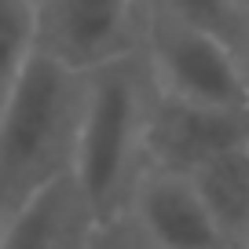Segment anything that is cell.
Here are the masks:
<instances>
[{
    "instance_id": "5b68a950",
    "label": "cell",
    "mask_w": 249,
    "mask_h": 249,
    "mask_svg": "<svg viewBox=\"0 0 249 249\" xmlns=\"http://www.w3.org/2000/svg\"><path fill=\"white\" fill-rule=\"evenodd\" d=\"M238 143H249V110L187 103L158 88L150 92L147 136H143L147 169H169L191 176L198 165Z\"/></svg>"
},
{
    "instance_id": "7a4b0ae2",
    "label": "cell",
    "mask_w": 249,
    "mask_h": 249,
    "mask_svg": "<svg viewBox=\"0 0 249 249\" xmlns=\"http://www.w3.org/2000/svg\"><path fill=\"white\" fill-rule=\"evenodd\" d=\"M85 73L37 52L0 110V195L15 205L37 183L70 169Z\"/></svg>"
},
{
    "instance_id": "8fae6325",
    "label": "cell",
    "mask_w": 249,
    "mask_h": 249,
    "mask_svg": "<svg viewBox=\"0 0 249 249\" xmlns=\"http://www.w3.org/2000/svg\"><path fill=\"white\" fill-rule=\"evenodd\" d=\"M77 249H140V234H136L132 220L124 213V216H114V220H99Z\"/></svg>"
},
{
    "instance_id": "2e32d148",
    "label": "cell",
    "mask_w": 249,
    "mask_h": 249,
    "mask_svg": "<svg viewBox=\"0 0 249 249\" xmlns=\"http://www.w3.org/2000/svg\"><path fill=\"white\" fill-rule=\"evenodd\" d=\"M238 242H249V227H246V234H242V238H238Z\"/></svg>"
},
{
    "instance_id": "8992f818",
    "label": "cell",
    "mask_w": 249,
    "mask_h": 249,
    "mask_svg": "<svg viewBox=\"0 0 249 249\" xmlns=\"http://www.w3.org/2000/svg\"><path fill=\"white\" fill-rule=\"evenodd\" d=\"M128 220L147 249H220L224 227L183 172L143 169L128 195Z\"/></svg>"
},
{
    "instance_id": "5bb4252c",
    "label": "cell",
    "mask_w": 249,
    "mask_h": 249,
    "mask_svg": "<svg viewBox=\"0 0 249 249\" xmlns=\"http://www.w3.org/2000/svg\"><path fill=\"white\" fill-rule=\"evenodd\" d=\"M8 209H11V205H8V198L0 195V220H4V213H8Z\"/></svg>"
},
{
    "instance_id": "3957f363",
    "label": "cell",
    "mask_w": 249,
    "mask_h": 249,
    "mask_svg": "<svg viewBox=\"0 0 249 249\" xmlns=\"http://www.w3.org/2000/svg\"><path fill=\"white\" fill-rule=\"evenodd\" d=\"M140 55L150 85L187 103L249 110V81L234 44L147 4Z\"/></svg>"
},
{
    "instance_id": "30bf717a",
    "label": "cell",
    "mask_w": 249,
    "mask_h": 249,
    "mask_svg": "<svg viewBox=\"0 0 249 249\" xmlns=\"http://www.w3.org/2000/svg\"><path fill=\"white\" fill-rule=\"evenodd\" d=\"M147 4L179 18V22H191L198 30L216 33L234 48L249 37V15L238 0H147Z\"/></svg>"
},
{
    "instance_id": "7c38bea8",
    "label": "cell",
    "mask_w": 249,
    "mask_h": 249,
    "mask_svg": "<svg viewBox=\"0 0 249 249\" xmlns=\"http://www.w3.org/2000/svg\"><path fill=\"white\" fill-rule=\"evenodd\" d=\"M238 55H242V70H246V81H249V37L238 44Z\"/></svg>"
},
{
    "instance_id": "e0dca14e",
    "label": "cell",
    "mask_w": 249,
    "mask_h": 249,
    "mask_svg": "<svg viewBox=\"0 0 249 249\" xmlns=\"http://www.w3.org/2000/svg\"><path fill=\"white\" fill-rule=\"evenodd\" d=\"M140 249H147V246H143V242H140Z\"/></svg>"
},
{
    "instance_id": "52a82bcc",
    "label": "cell",
    "mask_w": 249,
    "mask_h": 249,
    "mask_svg": "<svg viewBox=\"0 0 249 249\" xmlns=\"http://www.w3.org/2000/svg\"><path fill=\"white\" fill-rule=\"evenodd\" d=\"M95 224L70 169H62L4 213L0 249H77Z\"/></svg>"
},
{
    "instance_id": "9a60e30c",
    "label": "cell",
    "mask_w": 249,
    "mask_h": 249,
    "mask_svg": "<svg viewBox=\"0 0 249 249\" xmlns=\"http://www.w3.org/2000/svg\"><path fill=\"white\" fill-rule=\"evenodd\" d=\"M238 4H242V8H246V15H249V0H238Z\"/></svg>"
},
{
    "instance_id": "ba28073f",
    "label": "cell",
    "mask_w": 249,
    "mask_h": 249,
    "mask_svg": "<svg viewBox=\"0 0 249 249\" xmlns=\"http://www.w3.org/2000/svg\"><path fill=\"white\" fill-rule=\"evenodd\" d=\"M198 195L205 198L209 213L231 242H238L249 227V143L209 158L191 172Z\"/></svg>"
},
{
    "instance_id": "9c48e42d",
    "label": "cell",
    "mask_w": 249,
    "mask_h": 249,
    "mask_svg": "<svg viewBox=\"0 0 249 249\" xmlns=\"http://www.w3.org/2000/svg\"><path fill=\"white\" fill-rule=\"evenodd\" d=\"M37 52V0H0V110Z\"/></svg>"
},
{
    "instance_id": "277c9868",
    "label": "cell",
    "mask_w": 249,
    "mask_h": 249,
    "mask_svg": "<svg viewBox=\"0 0 249 249\" xmlns=\"http://www.w3.org/2000/svg\"><path fill=\"white\" fill-rule=\"evenodd\" d=\"M147 0H37V48L77 73L140 52Z\"/></svg>"
},
{
    "instance_id": "4fadbf2b",
    "label": "cell",
    "mask_w": 249,
    "mask_h": 249,
    "mask_svg": "<svg viewBox=\"0 0 249 249\" xmlns=\"http://www.w3.org/2000/svg\"><path fill=\"white\" fill-rule=\"evenodd\" d=\"M220 249H249V242H227V246H220Z\"/></svg>"
},
{
    "instance_id": "6da1fadb",
    "label": "cell",
    "mask_w": 249,
    "mask_h": 249,
    "mask_svg": "<svg viewBox=\"0 0 249 249\" xmlns=\"http://www.w3.org/2000/svg\"><path fill=\"white\" fill-rule=\"evenodd\" d=\"M150 92L154 85L140 52L85 73L70 176L95 220H114L128 213V195L147 169L143 136Z\"/></svg>"
}]
</instances>
